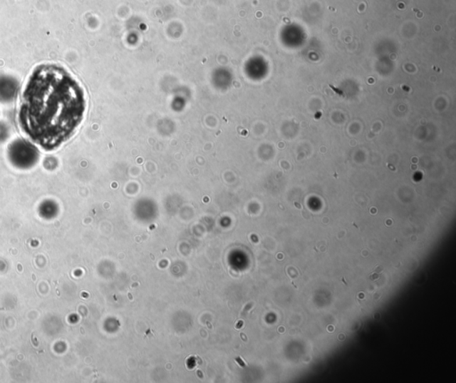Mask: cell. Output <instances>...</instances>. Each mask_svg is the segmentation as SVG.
<instances>
[{"instance_id":"cell-1","label":"cell","mask_w":456,"mask_h":383,"mask_svg":"<svg viewBox=\"0 0 456 383\" xmlns=\"http://www.w3.org/2000/svg\"><path fill=\"white\" fill-rule=\"evenodd\" d=\"M84 92L62 67L38 66L21 98L19 119L24 133L45 150L69 139L83 118Z\"/></svg>"},{"instance_id":"cell-2","label":"cell","mask_w":456,"mask_h":383,"mask_svg":"<svg viewBox=\"0 0 456 383\" xmlns=\"http://www.w3.org/2000/svg\"><path fill=\"white\" fill-rule=\"evenodd\" d=\"M378 278H379V275L378 274H373L370 276V279L372 280V281H374V280H377Z\"/></svg>"}]
</instances>
